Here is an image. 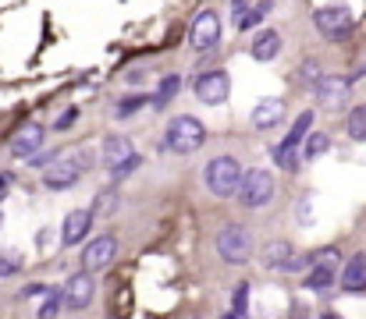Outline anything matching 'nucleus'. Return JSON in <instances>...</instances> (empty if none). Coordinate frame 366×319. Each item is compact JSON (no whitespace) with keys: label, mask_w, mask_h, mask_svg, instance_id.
<instances>
[{"label":"nucleus","mask_w":366,"mask_h":319,"mask_svg":"<svg viewBox=\"0 0 366 319\" xmlns=\"http://www.w3.org/2000/svg\"><path fill=\"white\" fill-rule=\"evenodd\" d=\"M270 199H274V174L263 171V167L245 171L242 188H239V203H242V210H263Z\"/></svg>","instance_id":"nucleus-4"},{"label":"nucleus","mask_w":366,"mask_h":319,"mask_svg":"<svg viewBox=\"0 0 366 319\" xmlns=\"http://www.w3.org/2000/svg\"><path fill=\"white\" fill-rule=\"evenodd\" d=\"M245 305H249V284H239V288H235V295H232V313L242 319Z\"/></svg>","instance_id":"nucleus-28"},{"label":"nucleus","mask_w":366,"mask_h":319,"mask_svg":"<svg viewBox=\"0 0 366 319\" xmlns=\"http://www.w3.org/2000/svg\"><path fill=\"white\" fill-rule=\"evenodd\" d=\"M93 295H97L93 273H75V277H68V284H64V305H68V309H75V313L89 309V305H93Z\"/></svg>","instance_id":"nucleus-11"},{"label":"nucleus","mask_w":366,"mask_h":319,"mask_svg":"<svg viewBox=\"0 0 366 319\" xmlns=\"http://www.w3.org/2000/svg\"><path fill=\"white\" fill-rule=\"evenodd\" d=\"M313 25H317V32L324 36V39H331V43H342V39H349V32H352V11L349 7H342V4H331V7H320V11H313Z\"/></svg>","instance_id":"nucleus-5"},{"label":"nucleus","mask_w":366,"mask_h":319,"mask_svg":"<svg viewBox=\"0 0 366 319\" xmlns=\"http://www.w3.org/2000/svg\"><path fill=\"white\" fill-rule=\"evenodd\" d=\"M203 142H207V128H203V121H196L192 113H182V117H174V121L167 124V149H171V153L189 156V153H196Z\"/></svg>","instance_id":"nucleus-3"},{"label":"nucleus","mask_w":366,"mask_h":319,"mask_svg":"<svg viewBox=\"0 0 366 319\" xmlns=\"http://www.w3.org/2000/svg\"><path fill=\"white\" fill-rule=\"evenodd\" d=\"M89 167H93V153H89L86 146H75V149H68L64 156H57V163H50V167H46L43 185H46V188H54V192L71 188V185H75Z\"/></svg>","instance_id":"nucleus-1"},{"label":"nucleus","mask_w":366,"mask_h":319,"mask_svg":"<svg viewBox=\"0 0 366 319\" xmlns=\"http://www.w3.org/2000/svg\"><path fill=\"white\" fill-rule=\"evenodd\" d=\"M43 135H46V128H43V124H36V121L21 124V128L11 135V153H14L18 160H32V156H36V149L43 146Z\"/></svg>","instance_id":"nucleus-12"},{"label":"nucleus","mask_w":366,"mask_h":319,"mask_svg":"<svg viewBox=\"0 0 366 319\" xmlns=\"http://www.w3.org/2000/svg\"><path fill=\"white\" fill-rule=\"evenodd\" d=\"M114 203H118V196H114V192H100V196H97V210L93 213L111 216V213H114Z\"/></svg>","instance_id":"nucleus-29"},{"label":"nucleus","mask_w":366,"mask_h":319,"mask_svg":"<svg viewBox=\"0 0 366 319\" xmlns=\"http://www.w3.org/2000/svg\"><path fill=\"white\" fill-rule=\"evenodd\" d=\"M342 288L345 291H366V255H352L349 263H345V270H342Z\"/></svg>","instance_id":"nucleus-18"},{"label":"nucleus","mask_w":366,"mask_h":319,"mask_svg":"<svg viewBox=\"0 0 366 319\" xmlns=\"http://www.w3.org/2000/svg\"><path fill=\"white\" fill-rule=\"evenodd\" d=\"M114 255H118V241H114V234H100V238H93V241L86 245V252H82V266H86V273H100V270H107V266L114 263Z\"/></svg>","instance_id":"nucleus-8"},{"label":"nucleus","mask_w":366,"mask_h":319,"mask_svg":"<svg viewBox=\"0 0 366 319\" xmlns=\"http://www.w3.org/2000/svg\"><path fill=\"white\" fill-rule=\"evenodd\" d=\"M292 259H295V248H292L288 241H267V245H263V252H259L263 270H285Z\"/></svg>","instance_id":"nucleus-16"},{"label":"nucleus","mask_w":366,"mask_h":319,"mask_svg":"<svg viewBox=\"0 0 366 319\" xmlns=\"http://www.w3.org/2000/svg\"><path fill=\"white\" fill-rule=\"evenodd\" d=\"M61 302H64V295H57V291H50L46 298H43V305H39V319H54L57 316V309H61Z\"/></svg>","instance_id":"nucleus-26"},{"label":"nucleus","mask_w":366,"mask_h":319,"mask_svg":"<svg viewBox=\"0 0 366 319\" xmlns=\"http://www.w3.org/2000/svg\"><path fill=\"white\" fill-rule=\"evenodd\" d=\"M0 220H4V216H0Z\"/></svg>","instance_id":"nucleus-35"},{"label":"nucleus","mask_w":366,"mask_h":319,"mask_svg":"<svg viewBox=\"0 0 366 319\" xmlns=\"http://www.w3.org/2000/svg\"><path fill=\"white\" fill-rule=\"evenodd\" d=\"M217 39H221V18H217L214 11L196 14L192 32H189V43H192L199 54H207V50H214V46H217Z\"/></svg>","instance_id":"nucleus-9"},{"label":"nucleus","mask_w":366,"mask_h":319,"mask_svg":"<svg viewBox=\"0 0 366 319\" xmlns=\"http://www.w3.org/2000/svg\"><path fill=\"white\" fill-rule=\"evenodd\" d=\"M228 93H232V79H228V71H221V68L196 79V100H199V103L217 106L228 100Z\"/></svg>","instance_id":"nucleus-7"},{"label":"nucleus","mask_w":366,"mask_h":319,"mask_svg":"<svg viewBox=\"0 0 366 319\" xmlns=\"http://www.w3.org/2000/svg\"><path fill=\"white\" fill-rule=\"evenodd\" d=\"M21 270V252L18 248H0V277H11Z\"/></svg>","instance_id":"nucleus-24"},{"label":"nucleus","mask_w":366,"mask_h":319,"mask_svg":"<svg viewBox=\"0 0 366 319\" xmlns=\"http://www.w3.org/2000/svg\"><path fill=\"white\" fill-rule=\"evenodd\" d=\"M335 284V270H324V266H313L306 273V291H327Z\"/></svg>","instance_id":"nucleus-21"},{"label":"nucleus","mask_w":366,"mask_h":319,"mask_svg":"<svg viewBox=\"0 0 366 319\" xmlns=\"http://www.w3.org/2000/svg\"><path fill=\"white\" fill-rule=\"evenodd\" d=\"M242 178H245V171H242V163H239L235 156H217V160H210L207 171H203V181H207V188H210L217 199L239 196Z\"/></svg>","instance_id":"nucleus-2"},{"label":"nucleus","mask_w":366,"mask_h":319,"mask_svg":"<svg viewBox=\"0 0 366 319\" xmlns=\"http://www.w3.org/2000/svg\"><path fill=\"white\" fill-rule=\"evenodd\" d=\"M93 210H71L64 216V223H61V245H82L86 241V234H89V227H93Z\"/></svg>","instance_id":"nucleus-14"},{"label":"nucleus","mask_w":366,"mask_h":319,"mask_svg":"<svg viewBox=\"0 0 366 319\" xmlns=\"http://www.w3.org/2000/svg\"><path fill=\"white\" fill-rule=\"evenodd\" d=\"M338 248H320V252H313V266H324V270H335L338 266Z\"/></svg>","instance_id":"nucleus-27"},{"label":"nucleus","mask_w":366,"mask_h":319,"mask_svg":"<svg viewBox=\"0 0 366 319\" xmlns=\"http://www.w3.org/2000/svg\"><path fill=\"white\" fill-rule=\"evenodd\" d=\"M178 86H182V79H178V75H167V79L160 82V89H157V100H153V103L164 106L171 96H174V93H178Z\"/></svg>","instance_id":"nucleus-25"},{"label":"nucleus","mask_w":366,"mask_h":319,"mask_svg":"<svg viewBox=\"0 0 366 319\" xmlns=\"http://www.w3.org/2000/svg\"><path fill=\"white\" fill-rule=\"evenodd\" d=\"M245 11H249V7H245V0H232V14H235V21L242 18Z\"/></svg>","instance_id":"nucleus-31"},{"label":"nucleus","mask_w":366,"mask_h":319,"mask_svg":"<svg viewBox=\"0 0 366 319\" xmlns=\"http://www.w3.org/2000/svg\"><path fill=\"white\" fill-rule=\"evenodd\" d=\"M139 103H142V100H128V103H122V106H118V113H122V117H124V113H132V110H135V106H139Z\"/></svg>","instance_id":"nucleus-32"},{"label":"nucleus","mask_w":366,"mask_h":319,"mask_svg":"<svg viewBox=\"0 0 366 319\" xmlns=\"http://www.w3.org/2000/svg\"><path fill=\"white\" fill-rule=\"evenodd\" d=\"M349 86H352V79H342V75H324V79L313 86V96H317V103H320V106L335 110V106L345 103Z\"/></svg>","instance_id":"nucleus-13"},{"label":"nucleus","mask_w":366,"mask_h":319,"mask_svg":"<svg viewBox=\"0 0 366 319\" xmlns=\"http://www.w3.org/2000/svg\"><path fill=\"white\" fill-rule=\"evenodd\" d=\"M75 117H79V110H75V106H68V110L57 117V124H54V128H57V131H64V128H71V124H75Z\"/></svg>","instance_id":"nucleus-30"},{"label":"nucleus","mask_w":366,"mask_h":319,"mask_svg":"<svg viewBox=\"0 0 366 319\" xmlns=\"http://www.w3.org/2000/svg\"><path fill=\"white\" fill-rule=\"evenodd\" d=\"M281 121H285V100L270 96V100H259V103L252 106V128L270 131V128H277Z\"/></svg>","instance_id":"nucleus-15"},{"label":"nucleus","mask_w":366,"mask_h":319,"mask_svg":"<svg viewBox=\"0 0 366 319\" xmlns=\"http://www.w3.org/2000/svg\"><path fill=\"white\" fill-rule=\"evenodd\" d=\"M274 11V0H263V4H256V7H249L242 18H239V29H256L267 14Z\"/></svg>","instance_id":"nucleus-22"},{"label":"nucleus","mask_w":366,"mask_h":319,"mask_svg":"<svg viewBox=\"0 0 366 319\" xmlns=\"http://www.w3.org/2000/svg\"><path fill=\"white\" fill-rule=\"evenodd\" d=\"M249 54H252L256 61H263V64H267V61H274V57L281 54V36H277L274 29H263V32H259V36L252 39Z\"/></svg>","instance_id":"nucleus-17"},{"label":"nucleus","mask_w":366,"mask_h":319,"mask_svg":"<svg viewBox=\"0 0 366 319\" xmlns=\"http://www.w3.org/2000/svg\"><path fill=\"white\" fill-rule=\"evenodd\" d=\"M217 255H221L224 263H232V266L249 263V255H252V238H249V231H245L242 223H228V227L217 234Z\"/></svg>","instance_id":"nucleus-6"},{"label":"nucleus","mask_w":366,"mask_h":319,"mask_svg":"<svg viewBox=\"0 0 366 319\" xmlns=\"http://www.w3.org/2000/svg\"><path fill=\"white\" fill-rule=\"evenodd\" d=\"M128 160H135V146H132V138H128V135H107L104 146H100V163L114 174V171H122Z\"/></svg>","instance_id":"nucleus-10"},{"label":"nucleus","mask_w":366,"mask_h":319,"mask_svg":"<svg viewBox=\"0 0 366 319\" xmlns=\"http://www.w3.org/2000/svg\"><path fill=\"white\" fill-rule=\"evenodd\" d=\"M345 131H349V138H356V142H366V103H360V106H352V110H349Z\"/></svg>","instance_id":"nucleus-20"},{"label":"nucleus","mask_w":366,"mask_h":319,"mask_svg":"<svg viewBox=\"0 0 366 319\" xmlns=\"http://www.w3.org/2000/svg\"><path fill=\"white\" fill-rule=\"evenodd\" d=\"M11 185V174H0V188H7Z\"/></svg>","instance_id":"nucleus-33"},{"label":"nucleus","mask_w":366,"mask_h":319,"mask_svg":"<svg viewBox=\"0 0 366 319\" xmlns=\"http://www.w3.org/2000/svg\"><path fill=\"white\" fill-rule=\"evenodd\" d=\"M320 319H342V316H335V313H327V316H320Z\"/></svg>","instance_id":"nucleus-34"},{"label":"nucleus","mask_w":366,"mask_h":319,"mask_svg":"<svg viewBox=\"0 0 366 319\" xmlns=\"http://www.w3.org/2000/svg\"><path fill=\"white\" fill-rule=\"evenodd\" d=\"M327 146H331V138H327L324 131H313V135L306 138V149H302V160H317L320 153H327Z\"/></svg>","instance_id":"nucleus-23"},{"label":"nucleus","mask_w":366,"mask_h":319,"mask_svg":"<svg viewBox=\"0 0 366 319\" xmlns=\"http://www.w3.org/2000/svg\"><path fill=\"white\" fill-rule=\"evenodd\" d=\"M310 128H313V110H302L299 117H295V124H292V131L285 135V149H299L302 146V138H310Z\"/></svg>","instance_id":"nucleus-19"}]
</instances>
